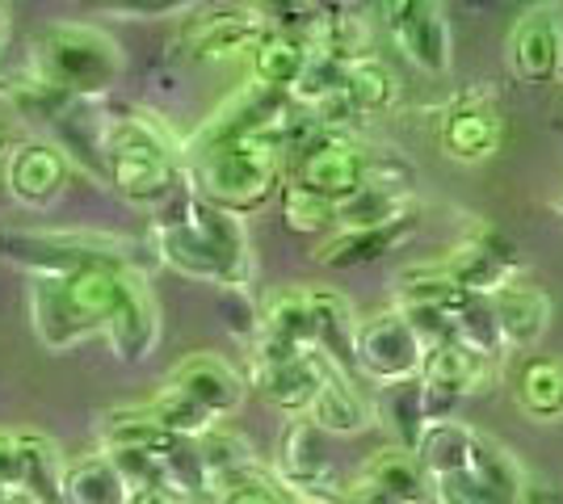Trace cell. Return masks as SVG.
<instances>
[{
    "instance_id": "cell-1",
    "label": "cell",
    "mask_w": 563,
    "mask_h": 504,
    "mask_svg": "<svg viewBox=\"0 0 563 504\" xmlns=\"http://www.w3.org/2000/svg\"><path fill=\"white\" fill-rule=\"evenodd\" d=\"M140 273L114 265H85L59 278L30 282V320L47 349H71L85 336L106 333L110 315L126 299V290Z\"/></svg>"
},
{
    "instance_id": "cell-2",
    "label": "cell",
    "mask_w": 563,
    "mask_h": 504,
    "mask_svg": "<svg viewBox=\"0 0 563 504\" xmlns=\"http://www.w3.org/2000/svg\"><path fill=\"white\" fill-rule=\"evenodd\" d=\"M156 253H161V261L189 278H207V282H223V287H244V278L253 269V253H249V236H244L240 219L232 211L202 202L198 193L177 202V215L161 219Z\"/></svg>"
},
{
    "instance_id": "cell-3",
    "label": "cell",
    "mask_w": 563,
    "mask_h": 504,
    "mask_svg": "<svg viewBox=\"0 0 563 504\" xmlns=\"http://www.w3.org/2000/svg\"><path fill=\"white\" fill-rule=\"evenodd\" d=\"M282 177V152L265 139H235V144L211 147V152H198V165H194V193L202 202H211L219 211H257L265 206L274 190H278Z\"/></svg>"
},
{
    "instance_id": "cell-4",
    "label": "cell",
    "mask_w": 563,
    "mask_h": 504,
    "mask_svg": "<svg viewBox=\"0 0 563 504\" xmlns=\"http://www.w3.org/2000/svg\"><path fill=\"white\" fill-rule=\"evenodd\" d=\"M38 72L59 93L97 97L122 72V51L110 34H101L93 25H51L38 38Z\"/></svg>"
},
{
    "instance_id": "cell-5",
    "label": "cell",
    "mask_w": 563,
    "mask_h": 504,
    "mask_svg": "<svg viewBox=\"0 0 563 504\" xmlns=\"http://www.w3.org/2000/svg\"><path fill=\"white\" fill-rule=\"evenodd\" d=\"M131 244L110 240V236H85V232H0V253L13 265L34 269V278H59L85 265H114L131 269Z\"/></svg>"
},
{
    "instance_id": "cell-6",
    "label": "cell",
    "mask_w": 563,
    "mask_h": 504,
    "mask_svg": "<svg viewBox=\"0 0 563 504\" xmlns=\"http://www.w3.org/2000/svg\"><path fill=\"white\" fill-rule=\"evenodd\" d=\"M269 25L253 4H214L181 22L177 30V47L189 59H207V64H223L235 55H253Z\"/></svg>"
},
{
    "instance_id": "cell-7",
    "label": "cell",
    "mask_w": 563,
    "mask_h": 504,
    "mask_svg": "<svg viewBox=\"0 0 563 504\" xmlns=\"http://www.w3.org/2000/svg\"><path fill=\"white\" fill-rule=\"evenodd\" d=\"M353 358L383 383H408L421 370L424 345L408 315H378L353 336Z\"/></svg>"
},
{
    "instance_id": "cell-8",
    "label": "cell",
    "mask_w": 563,
    "mask_h": 504,
    "mask_svg": "<svg viewBox=\"0 0 563 504\" xmlns=\"http://www.w3.org/2000/svg\"><path fill=\"white\" fill-rule=\"evenodd\" d=\"M366 152L350 139H336V135H316V144L299 147V181L303 190L320 193L329 202H341L350 198L362 177H366Z\"/></svg>"
},
{
    "instance_id": "cell-9",
    "label": "cell",
    "mask_w": 563,
    "mask_h": 504,
    "mask_svg": "<svg viewBox=\"0 0 563 504\" xmlns=\"http://www.w3.org/2000/svg\"><path fill=\"white\" fill-rule=\"evenodd\" d=\"M106 177L126 202L140 206H161L177 193V168L168 147H147V152H110L101 156Z\"/></svg>"
},
{
    "instance_id": "cell-10",
    "label": "cell",
    "mask_w": 563,
    "mask_h": 504,
    "mask_svg": "<svg viewBox=\"0 0 563 504\" xmlns=\"http://www.w3.org/2000/svg\"><path fill=\"white\" fill-rule=\"evenodd\" d=\"M4 186L9 193L30 206V211H43L51 206L64 186H68V160H64V152L51 144H22L9 152V160H4Z\"/></svg>"
},
{
    "instance_id": "cell-11",
    "label": "cell",
    "mask_w": 563,
    "mask_h": 504,
    "mask_svg": "<svg viewBox=\"0 0 563 504\" xmlns=\"http://www.w3.org/2000/svg\"><path fill=\"white\" fill-rule=\"evenodd\" d=\"M500 114H496L493 101H484V97H463V101H454L446 110V119H442V147H446V156L454 160H488L496 147H500Z\"/></svg>"
},
{
    "instance_id": "cell-12",
    "label": "cell",
    "mask_w": 563,
    "mask_h": 504,
    "mask_svg": "<svg viewBox=\"0 0 563 504\" xmlns=\"http://www.w3.org/2000/svg\"><path fill=\"white\" fill-rule=\"evenodd\" d=\"M168 383L177 391H186L189 400H198L211 416H228L244 400V379L214 354H189L186 361H177Z\"/></svg>"
},
{
    "instance_id": "cell-13",
    "label": "cell",
    "mask_w": 563,
    "mask_h": 504,
    "mask_svg": "<svg viewBox=\"0 0 563 504\" xmlns=\"http://www.w3.org/2000/svg\"><path fill=\"white\" fill-rule=\"evenodd\" d=\"M106 336H110V349L122 361H143L156 349V340H161V312H156L152 290L143 287V278L131 282L126 299L118 303V312L106 324Z\"/></svg>"
},
{
    "instance_id": "cell-14",
    "label": "cell",
    "mask_w": 563,
    "mask_h": 504,
    "mask_svg": "<svg viewBox=\"0 0 563 504\" xmlns=\"http://www.w3.org/2000/svg\"><path fill=\"white\" fill-rule=\"evenodd\" d=\"M509 59H514V72L530 85L551 80L563 59V30L551 13H534L526 22L514 25L509 34Z\"/></svg>"
},
{
    "instance_id": "cell-15",
    "label": "cell",
    "mask_w": 563,
    "mask_h": 504,
    "mask_svg": "<svg viewBox=\"0 0 563 504\" xmlns=\"http://www.w3.org/2000/svg\"><path fill=\"white\" fill-rule=\"evenodd\" d=\"M391 30H396L399 47L408 51V59H417L424 72H446L450 34L433 0H412L396 22H391Z\"/></svg>"
},
{
    "instance_id": "cell-16",
    "label": "cell",
    "mask_w": 563,
    "mask_h": 504,
    "mask_svg": "<svg viewBox=\"0 0 563 504\" xmlns=\"http://www.w3.org/2000/svg\"><path fill=\"white\" fill-rule=\"evenodd\" d=\"M131 488L122 480L118 462L110 455H85L64 462L59 475V504H126Z\"/></svg>"
},
{
    "instance_id": "cell-17",
    "label": "cell",
    "mask_w": 563,
    "mask_h": 504,
    "mask_svg": "<svg viewBox=\"0 0 563 504\" xmlns=\"http://www.w3.org/2000/svg\"><path fill=\"white\" fill-rule=\"evenodd\" d=\"M101 455H165L177 446V437L143 408H118L101 421Z\"/></svg>"
},
{
    "instance_id": "cell-18",
    "label": "cell",
    "mask_w": 563,
    "mask_h": 504,
    "mask_svg": "<svg viewBox=\"0 0 563 504\" xmlns=\"http://www.w3.org/2000/svg\"><path fill=\"white\" fill-rule=\"evenodd\" d=\"M412 227H417V219H408V215L391 219V223H378V227H345V232H336V236L316 253V261L320 265L375 261L378 253H387V248H396V244L408 240Z\"/></svg>"
},
{
    "instance_id": "cell-19",
    "label": "cell",
    "mask_w": 563,
    "mask_h": 504,
    "mask_svg": "<svg viewBox=\"0 0 563 504\" xmlns=\"http://www.w3.org/2000/svg\"><path fill=\"white\" fill-rule=\"evenodd\" d=\"M311 425L316 429H329V433H357L371 425V408H366V400L353 391L336 370H320V387H316V395H311Z\"/></svg>"
},
{
    "instance_id": "cell-20",
    "label": "cell",
    "mask_w": 563,
    "mask_h": 504,
    "mask_svg": "<svg viewBox=\"0 0 563 504\" xmlns=\"http://www.w3.org/2000/svg\"><path fill=\"white\" fill-rule=\"evenodd\" d=\"M311 51L303 47L299 34L290 30H265L261 43L253 47V80L269 85V89H295V80L303 76Z\"/></svg>"
},
{
    "instance_id": "cell-21",
    "label": "cell",
    "mask_w": 563,
    "mask_h": 504,
    "mask_svg": "<svg viewBox=\"0 0 563 504\" xmlns=\"http://www.w3.org/2000/svg\"><path fill=\"white\" fill-rule=\"evenodd\" d=\"M496 333L509 345H534L551 320V303L542 299L539 290L530 287H509L496 294Z\"/></svg>"
},
{
    "instance_id": "cell-22",
    "label": "cell",
    "mask_w": 563,
    "mask_h": 504,
    "mask_svg": "<svg viewBox=\"0 0 563 504\" xmlns=\"http://www.w3.org/2000/svg\"><path fill=\"white\" fill-rule=\"evenodd\" d=\"M13 437L22 450V496L34 504H59L64 458L55 450V441L43 433H13Z\"/></svg>"
},
{
    "instance_id": "cell-23",
    "label": "cell",
    "mask_w": 563,
    "mask_h": 504,
    "mask_svg": "<svg viewBox=\"0 0 563 504\" xmlns=\"http://www.w3.org/2000/svg\"><path fill=\"white\" fill-rule=\"evenodd\" d=\"M278 467L286 488H311L324 480V450L320 429L311 421H290L278 441Z\"/></svg>"
},
{
    "instance_id": "cell-24",
    "label": "cell",
    "mask_w": 563,
    "mask_h": 504,
    "mask_svg": "<svg viewBox=\"0 0 563 504\" xmlns=\"http://www.w3.org/2000/svg\"><path fill=\"white\" fill-rule=\"evenodd\" d=\"M475 455V433L454 425V421H429L417 446V462L429 475H450V471H471Z\"/></svg>"
},
{
    "instance_id": "cell-25",
    "label": "cell",
    "mask_w": 563,
    "mask_h": 504,
    "mask_svg": "<svg viewBox=\"0 0 563 504\" xmlns=\"http://www.w3.org/2000/svg\"><path fill=\"white\" fill-rule=\"evenodd\" d=\"M261 333L278 336L295 349H316V312H311V294L307 290H282L265 303Z\"/></svg>"
},
{
    "instance_id": "cell-26",
    "label": "cell",
    "mask_w": 563,
    "mask_h": 504,
    "mask_svg": "<svg viewBox=\"0 0 563 504\" xmlns=\"http://www.w3.org/2000/svg\"><path fill=\"white\" fill-rule=\"evenodd\" d=\"M517 400L521 408L539 421L563 416V361L560 358H534L526 361L521 379H517Z\"/></svg>"
},
{
    "instance_id": "cell-27",
    "label": "cell",
    "mask_w": 563,
    "mask_h": 504,
    "mask_svg": "<svg viewBox=\"0 0 563 504\" xmlns=\"http://www.w3.org/2000/svg\"><path fill=\"white\" fill-rule=\"evenodd\" d=\"M341 68H345V89H350V97L357 101L362 114H366V110H387V105H396V97H399L396 72H391L383 59H375L371 51L345 59Z\"/></svg>"
},
{
    "instance_id": "cell-28",
    "label": "cell",
    "mask_w": 563,
    "mask_h": 504,
    "mask_svg": "<svg viewBox=\"0 0 563 504\" xmlns=\"http://www.w3.org/2000/svg\"><path fill=\"white\" fill-rule=\"evenodd\" d=\"M311 294V312H316V345L332 354L336 361L353 358V312L350 303L332 290H307Z\"/></svg>"
},
{
    "instance_id": "cell-29",
    "label": "cell",
    "mask_w": 563,
    "mask_h": 504,
    "mask_svg": "<svg viewBox=\"0 0 563 504\" xmlns=\"http://www.w3.org/2000/svg\"><path fill=\"white\" fill-rule=\"evenodd\" d=\"M357 475H366L375 488L391 492V496L404 504L417 501L424 488V467L408 455V450H378V455H371V462H366Z\"/></svg>"
},
{
    "instance_id": "cell-30",
    "label": "cell",
    "mask_w": 563,
    "mask_h": 504,
    "mask_svg": "<svg viewBox=\"0 0 563 504\" xmlns=\"http://www.w3.org/2000/svg\"><path fill=\"white\" fill-rule=\"evenodd\" d=\"M147 412H152V416H156V421H161L177 441L202 437V433H211V425L219 421V416H211L198 400H189L186 391H177L173 383H165V391L147 404Z\"/></svg>"
},
{
    "instance_id": "cell-31",
    "label": "cell",
    "mask_w": 563,
    "mask_h": 504,
    "mask_svg": "<svg viewBox=\"0 0 563 504\" xmlns=\"http://www.w3.org/2000/svg\"><path fill=\"white\" fill-rule=\"evenodd\" d=\"M282 215H286L290 232H320V227L336 223V202L303 190V186H286V193H282Z\"/></svg>"
},
{
    "instance_id": "cell-32",
    "label": "cell",
    "mask_w": 563,
    "mask_h": 504,
    "mask_svg": "<svg viewBox=\"0 0 563 504\" xmlns=\"http://www.w3.org/2000/svg\"><path fill=\"white\" fill-rule=\"evenodd\" d=\"M442 504H509L493 483H484L475 471H450V475H433Z\"/></svg>"
},
{
    "instance_id": "cell-33",
    "label": "cell",
    "mask_w": 563,
    "mask_h": 504,
    "mask_svg": "<svg viewBox=\"0 0 563 504\" xmlns=\"http://www.w3.org/2000/svg\"><path fill=\"white\" fill-rule=\"evenodd\" d=\"M265 25H278V30H290V34H303V25L316 18V4L311 0H253Z\"/></svg>"
},
{
    "instance_id": "cell-34",
    "label": "cell",
    "mask_w": 563,
    "mask_h": 504,
    "mask_svg": "<svg viewBox=\"0 0 563 504\" xmlns=\"http://www.w3.org/2000/svg\"><path fill=\"white\" fill-rule=\"evenodd\" d=\"M0 492L22 496V450L13 433H0Z\"/></svg>"
},
{
    "instance_id": "cell-35",
    "label": "cell",
    "mask_w": 563,
    "mask_h": 504,
    "mask_svg": "<svg viewBox=\"0 0 563 504\" xmlns=\"http://www.w3.org/2000/svg\"><path fill=\"white\" fill-rule=\"evenodd\" d=\"M223 504H282V496L269 488V483H261V480H253V483H240V488H232L228 496H219Z\"/></svg>"
},
{
    "instance_id": "cell-36",
    "label": "cell",
    "mask_w": 563,
    "mask_h": 504,
    "mask_svg": "<svg viewBox=\"0 0 563 504\" xmlns=\"http://www.w3.org/2000/svg\"><path fill=\"white\" fill-rule=\"evenodd\" d=\"M118 13H135V18H156V13H168L177 9L181 0H110Z\"/></svg>"
},
{
    "instance_id": "cell-37",
    "label": "cell",
    "mask_w": 563,
    "mask_h": 504,
    "mask_svg": "<svg viewBox=\"0 0 563 504\" xmlns=\"http://www.w3.org/2000/svg\"><path fill=\"white\" fill-rule=\"evenodd\" d=\"M366 4H375V9L383 13V18H387V22H396V18L404 13V9H408V4H412V0H366Z\"/></svg>"
},
{
    "instance_id": "cell-38",
    "label": "cell",
    "mask_w": 563,
    "mask_h": 504,
    "mask_svg": "<svg viewBox=\"0 0 563 504\" xmlns=\"http://www.w3.org/2000/svg\"><path fill=\"white\" fill-rule=\"evenodd\" d=\"M0 504H30V501H25V496H4V492H0Z\"/></svg>"
},
{
    "instance_id": "cell-39",
    "label": "cell",
    "mask_w": 563,
    "mask_h": 504,
    "mask_svg": "<svg viewBox=\"0 0 563 504\" xmlns=\"http://www.w3.org/2000/svg\"><path fill=\"white\" fill-rule=\"evenodd\" d=\"M189 504H223V501H219V496L211 492V496H202V501H189Z\"/></svg>"
},
{
    "instance_id": "cell-40",
    "label": "cell",
    "mask_w": 563,
    "mask_h": 504,
    "mask_svg": "<svg viewBox=\"0 0 563 504\" xmlns=\"http://www.w3.org/2000/svg\"><path fill=\"white\" fill-rule=\"evenodd\" d=\"M0 147H4V122H0Z\"/></svg>"
},
{
    "instance_id": "cell-41",
    "label": "cell",
    "mask_w": 563,
    "mask_h": 504,
    "mask_svg": "<svg viewBox=\"0 0 563 504\" xmlns=\"http://www.w3.org/2000/svg\"><path fill=\"white\" fill-rule=\"evenodd\" d=\"M0 25H4V13H0Z\"/></svg>"
},
{
    "instance_id": "cell-42",
    "label": "cell",
    "mask_w": 563,
    "mask_h": 504,
    "mask_svg": "<svg viewBox=\"0 0 563 504\" xmlns=\"http://www.w3.org/2000/svg\"><path fill=\"white\" fill-rule=\"evenodd\" d=\"M30 504H34V501H30Z\"/></svg>"
}]
</instances>
